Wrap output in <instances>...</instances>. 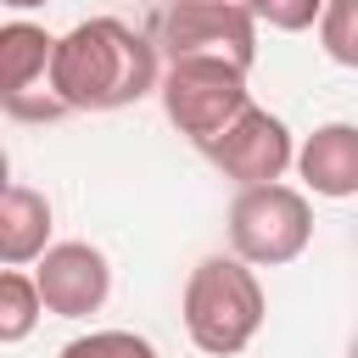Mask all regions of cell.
<instances>
[{
    "mask_svg": "<svg viewBox=\"0 0 358 358\" xmlns=\"http://www.w3.org/2000/svg\"><path fill=\"white\" fill-rule=\"evenodd\" d=\"M257 6V17L268 22V28H280V34H302V28H313L319 17H324V0H252Z\"/></svg>",
    "mask_w": 358,
    "mask_h": 358,
    "instance_id": "14",
    "label": "cell"
},
{
    "mask_svg": "<svg viewBox=\"0 0 358 358\" xmlns=\"http://www.w3.org/2000/svg\"><path fill=\"white\" fill-rule=\"evenodd\" d=\"M50 56H56V39L39 22H6L0 28V95H6V106L28 101L34 78L50 73Z\"/></svg>",
    "mask_w": 358,
    "mask_h": 358,
    "instance_id": "10",
    "label": "cell"
},
{
    "mask_svg": "<svg viewBox=\"0 0 358 358\" xmlns=\"http://www.w3.org/2000/svg\"><path fill=\"white\" fill-rule=\"evenodd\" d=\"M34 280H39L45 313H56V319H90L106 302V291H112V263L90 241H62V246H50L39 257Z\"/></svg>",
    "mask_w": 358,
    "mask_h": 358,
    "instance_id": "7",
    "label": "cell"
},
{
    "mask_svg": "<svg viewBox=\"0 0 358 358\" xmlns=\"http://www.w3.org/2000/svg\"><path fill=\"white\" fill-rule=\"evenodd\" d=\"M319 45H324V56H330V62L358 67V0H324Z\"/></svg>",
    "mask_w": 358,
    "mask_h": 358,
    "instance_id": "12",
    "label": "cell"
},
{
    "mask_svg": "<svg viewBox=\"0 0 358 358\" xmlns=\"http://www.w3.org/2000/svg\"><path fill=\"white\" fill-rule=\"evenodd\" d=\"M45 313V296H39V280L22 274V268H6L0 274V341L17 347Z\"/></svg>",
    "mask_w": 358,
    "mask_h": 358,
    "instance_id": "11",
    "label": "cell"
},
{
    "mask_svg": "<svg viewBox=\"0 0 358 358\" xmlns=\"http://www.w3.org/2000/svg\"><path fill=\"white\" fill-rule=\"evenodd\" d=\"M45 241H50V201L34 185H6V196H0V263L22 268V263L50 252Z\"/></svg>",
    "mask_w": 358,
    "mask_h": 358,
    "instance_id": "9",
    "label": "cell"
},
{
    "mask_svg": "<svg viewBox=\"0 0 358 358\" xmlns=\"http://www.w3.org/2000/svg\"><path fill=\"white\" fill-rule=\"evenodd\" d=\"M313 241V207L291 185H252L229 207V252L246 257L252 268H280L302 257Z\"/></svg>",
    "mask_w": 358,
    "mask_h": 358,
    "instance_id": "4",
    "label": "cell"
},
{
    "mask_svg": "<svg viewBox=\"0 0 358 358\" xmlns=\"http://www.w3.org/2000/svg\"><path fill=\"white\" fill-rule=\"evenodd\" d=\"M45 78L67 112H117V106H129L162 84L151 39L117 17H90V22L67 28L56 39Z\"/></svg>",
    "mask_w": 358,
    "mask_h": 358,
    "instance_id": "1",
    "label": "cell"
},
{
    "mask_svg": "<svg viewBox=\"0 0 358 358\" xmlns=\"http://www.w3.org/2000/svg\"><path fill=\"white\" fill-rule=\"evenodd\" d=\"M56 358H157V347L134 330H90V336H73Z\"/></svg>",
    "mask_w": 358,
    "mask_h": 358,
    "instance_id": "13",
    "label": "cell"
},
{
    "mask_svg": "<svg viewBox=\"0 0 358 358\" xmlns=\"http://www.w3.org/2000/svg\"><path fill=\"white\" fill-rule=\"evenodd\" d=\"M207 157L224 168V179H235L241 190H252V185H274V179L296 162V145H291L285 117H274V112H263V106H246V112L207 145Z\"/></svg>",
    "mask_w": 358,
    "mask_h": 358,
    "instance_id": "6",
    "label": "cell"
},
{
    "mask_svg": "<svg viewBox=\"0 0 358 358\" xmlns=\"http://www.w3.org/2000/svg\"><path fill=\"white\" fill-rule=\"evenodd\" d=\"M190 6H252V0H190ZM257 11V6H252Z\"/></svg>",
    "mask_w": 358,
    "mask_h": 358,
    "instance_id": "15",
    "label": "cell"
},
{
    "mask_svg": "<svg viewBox=\"0 0 358 358\" xmlns=\"http://www.w3.org/2000/svg\"><path fill=\"white\" fill-rule=\"evenodd\" d=\"M157 95H162L168 123L179 134H190L201 151L252 106L246 67L218 62V56H173L168 73H162V84H157Z\"/></svg>",
    "mask_w": 358,
    "mask_h": 358,
    "instance_id": "3",
    "label": "cell"
},
{
    "mask_svg": "<svg viewBox=\"0 0 358 358\" xmlns=\"http://www.w3.org/2000/svg\"><path fill=\"white\" fill-rule=\"evenodd\" d=\"M296 173L313 196H358V123H319L296 151Z\"/></svg>",
    "mask_w": 358,
    "mask_h": 358,
    "instance_id": "8",
    "label": "cell"
},
{
    "mask_svg": "<svg viewBox=\"0 0 358 358\" xmlns=\"http://www.w3.org/2000/svg\"><path fill=\"white\" fill-rule=\"evenodd\" d=\"M263 285L246 257H201L185 280V330L207 358H235L263 330Z\"/></svg>",
    "mask_w": 358,
    "mask_h": 358,
    "instance_id": "2",
    "label": "cell"
},
{
    "mask_svg": "<svg viewBox=\"0 0 358 358\" xmlns=\"http://www.w3.org/2000/svg\"><path fill=\"white\" fill-rule=\"evenodd\" d=\"M0 6H11V11H34V6H45V0H0Z\"/></svg>",
    "mask_w": 358,
    "mask_h": 358,
    "instance_id": "16",
    "label": "cell"
},
{
    "mask_svg": "<svg viewBox=\"0 0 358 358\" xmlns=\"http://www.w3.org/2000/svg\"><path fill=\"white\" fill-rule=\"evenodd\" d=\"M162 45H168V56H218V62L252 67V56H257V11L252 6H190V0H173L162 11Z\"/></svg>",
    "mask_w": 358,
    "mask_h": 358,
    "instance_id": "5",
    "label": "cell"
},
{
    "mask_svg": "<svg viewBox=\"0 0 358 358\" xmlns=\"http://www.w3.org/2000/svg\"><path fill=\"white\" fill-rule=\"evenodd\" d=\"M352 358H358V347H352Z\"/></svg>",
    "mask_w": 358,
    "mask_h": 358,
    "instance_id": "17",
    "label": "cell"
}]
</instances>
